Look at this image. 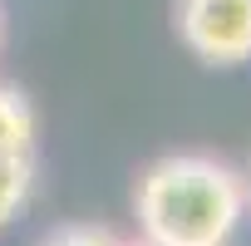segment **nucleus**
<instances>
[{
  "label": "nucleus",
  "instance_id": "f257e3e1",
  "mask_svg": "<svg viewBox=\"0 0 251 246\" xmlns=\"http://www.w3.org/2000/svg\"><path fill=\"white\" fill-rule=\"evenodd\" d=\"M246 207L251 182L207 153H168L133 187V217L148 246H226Z\"/></svg>",
  "mask_w": 251,
  "mask_h": 246
},
{
  "label": "nucleus",
  "instance_id": "f03ea898",
  "mask_svg": "<svg viewBox=\"0 0 251 246\" xmlns=\"http://www.w3.org/2000/svg\"><path fill=\"white\" fill-rule=\"evenodd\" d=\"M173 30L192 59L236 69L251 59V0H173Z\"/></svg>",
  "mask_w": 251,
  "mask_h": 246
},
{
  "label": "nucleus",
  "instance_id": "7ed1b4c3",
  "mask_svg": "<svg viewBox=\"0 0 251 246\" xmlns=\"http://www.w3.org/2000/svg\"><path fill=\"white\" fill-rule=\"evenodd\" d=\"M35 133H40V118L25 89L0 84V158H35Z\"/></svg>",
  "mask_w": 251,
  "mask_h": 246
},
{
  "label": "nucleus",
  "instance_id": "20e7f679",
  "mask_svg": "<svg viewBox=\"0 0 251 246\" xmlns=\"http://www.w3.org/2000/svg\"><path fill=\"white\" fill-rule=\"evenodd\" d=\"M35 187V158H0V226H10Z\"/></svg>",
  "mask_w": 251,
  "mask_h": 246
},
{
  "label": "nucleus",
  "instance_id": "39448f33",
  "mask_svg": "<svg viewBox=\"0 0 251 246\" xmlns=\"http://www.w3.org/2000/svg\"><path fill=\"white\" fill-rule=\"evenodd\" d=\"M40 246H128V241H118L108 226H89V221H74V226H59V231H50Z\"/></svg>",
  "mask_w": 251,
  "mask_h": 246
},
{
  "label": "nucleus",
  "instance_id": "423d86ee",
  "mask_svg": "<svg viewBox=\"0 0 251 246\" xmlns=\"http://www.w3.org/2000/svg\"><path fill=\"white\" fill-rule=\"evenodd\" d=\"M0 49H5V5H0Z\"/></svg>",
  "mask_w": 251,
  "mask_h": 246
},
{
  "label": "nucleus",
  "instance_id": "0eeeda50",
  "mask_svg": "<svg viewBox=\"0 0 251 246\" xmlns=\"http://www.w3.org/2000/svg\"><path fill=\"white\" fill-rule=\"evenodd\" d=\"M138 246H148V241H138Z\"/></svg>",
  "mask_w": 251,
  "mask_h": 246
},
{
  "label": "nucleus",
  "instance_id": "6e6552de",
  "mask_svg": "<svg viewBox=\"0 0 251 246\" xmlns=\"http://www.w3.org/2000/svg\"><path fill=\"white\" fill-rule=\"evenodd\" d=\"M246 182H251V177H246Z\"/></svg>",
  "mask_w": 251,
  "mask_h": 246
}]
</instances>
